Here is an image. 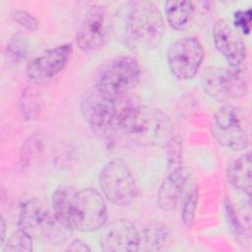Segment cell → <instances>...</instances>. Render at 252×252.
I'll return each mask as SVG.
<instances>
[{
	"instance_id": "obj_1",
	"label": "cell",
	"mask_w": 252,
	"mask_h": 252,
	"mask_svg": "<svg viewBox=\"0 0 252 252\" xmlns=\"http://www.w3.org/2000/svg\"><path fill=\"white\" fill-rule=\"evenodd\" d=\"M117 131L139 146L151 147L165 145L173 136V124L160 109L125 102L119 105Z\"/></svg>"
},
{
	"instance_id": "obj_2",
	"label": "cell",
	"mask_w": 252,
	"mask_h": 252,
	"mask_svg": "<svg viewBox=\"0 0 252 252\" xmlns=\"http://www.w3.org/2000/svg\"><path fill=\"white\" fill-rule=\"evenodd\" d=\"M124 42L137 50L158 46L164 34V21L158 6L151 1H131L121 13Z\"/></svg>"
},
{
	"instance_id": "obj_3",
	"label": "cell",
	"mask_w": 252,
	"mask_h": 252,
	"mask_svg": "<svg viewBox=\"0 0 252 252\" xmlns=\"http://www.w3.org/2000/svg\"><path fill=\"white\" fill-rule=\"evenodd\" d=\"M140 74L139 62L134 57L118 56L99 71L94 89L108 98L123 99L138 84Z\"/></svg>"
},
{
	"instance_id": "obj_4",
	"label": "cell",
	"mask_w": 252,
	"mask_h": 252,
	"mask_svg": "<svg viewBox=\"0 0 252 252\" xmlns=\"http://www.w3.org/2000/svg\"><path fill=\"white\" fill-rule=\"evenodd\" d=\"M98 183L103 196L115 206H129L139 196L137 181L128 164L122 159L108 161L100 170Z\"/></svg>"
},
{
	"instance_id": "obj_5",
	"label": "cell",
	"mask_w": 252,
	"mask_h": 252,
	"mask_svg": "<svg viewBox=\"0 0 252 252\" xmlns=\"http://www.w3.org/2000/svg\"><path fill=\"white\" fill-rule=\"evenodd\" d=\"M107 220V207L101 193L88 187L76 190L71 205V229L91 232L101 228Z\"/></svg>"
},
{
	"instance_id": "obj_6",
	"label": "cell",
	"mask_w": 252,
	"mask_h": 252,
	"mask_svg": "<svg viewBox=\"0 0 252 252\" xmlns=\"http://www.w3.org/2000/svg\"><path fill=\"white\" fill-rule=\"evenodd\" d=\"M213 138L223 148L241 151L249 145L248 122L237 107L225 104L214 114L211 123Z\"/></svg>"
},
{
	"instance_id": "obj_7",
	"label": "cell",
	"mask_w": 252,
	"mask_h": 252,
	"mask_svg": "<svg viewBox=\"0 0 252 252\" xmlns=\"http://www.w3.org/2000/svg\"><path fill=\"white\" fill-rule=\"evenodd\" d=\"M18 228L24 230L32 238L56 241L61 231L66 228L56 219L53 211L39 199L32 198L25 201L19 211Z\"/></svg>"
},
{
	"instance_id": "obj_8",
	"label": "cell",
	"mask_w": 252,
	"mask_h": 252,
	"mask_svg": "<svg viewBox=\"0 0 252 252\" xmlns=\"http://www.w3.org/2000/svg\"><path fill=\"white\" fill-rule=\"evenodd\" d=\"M204 91L219 101L238 98L248 88V74L241 66L229 68L209 67L202 75Z\"/></svg>"
},
{
	"instance_id": "obj_9",
	"label": "cell",
	"mask_w": 252,
	"mask_h": 252,
	"mask_svg": "<svg viewBox=\"0 0 252 252\" xmlns=\"http://www.w3.org/2000/svg\"><path fill=\"white\" fill-rule=\"evenodd\" d=\"M119 100L108 98L95 89L84 95L81 102L82 114L94 133L109 137L117 132Z\"/></svg>"
},
{
	"instance_id": "obj_10",
	"label": "cell",
	"mask_w": 252,
	"mask_h": 252,
	"mask_svg": "<svg viewBox=\"0 0 252 252\" xmlns=\"http://www.w3.org/2000/svg\"><path fill=\"white\" fill-rule=\"evenodd\" d=\"M168 67L178 80L187 81L194 78L200 70L204 49L201 42L192 36H186L174 41L168 48Z\"/></svg>"
},
{
	"instance_id": "obj_11",
	"label": "cell",
	"mask_w": 252,
	"mask_h": 252,
	"mask_svg": "<svg viewBox=\"0 0 252 252\" xmlns=\"http://www.w3.org/2000/svg\"><path fill=\"white\" fill-rule=\"evenodd\" d=\"M108 14L103 5L95 4L90 7L84 16L77 33V45L84 51H94L100 48L108 32Z\"/></svg>"
},
{
	"instance_id": "obj_12",
	"label": "cell",
	"mask_w": 252,
	"mask_h": 252,
	"mask_svg": "<svg viewBox=\"0 0 252 252\" xmlns=\"http://www.w3.org/2000/svg\"><path fill=\"white\" fill-rule=\"evenodd\" d=\"M99 246L105 252H135L140 250V231L127 220H117L102 230Z\"/></svg>"
},
{
	"instance_id": "obj_13",
	"label": "cell",
	"mask_w": 252,
	"mask_h": 252,
	"mask_svg": "<svg viewBox=\"0 0 252 252\" xmlns=\"http://www.w3.org/2000/svg\"><path fill=\"white\" fill-rule=\"evenodd\" d=\"M213 41L230 67L241 66L246 58V46L239 32L229 21L220 19L215 23Z\"/></svg>"
},
{
	"instance_id": "obj_14",
	"label": "cell",
	"mask_w": 252,
	"mask_h": 252,
	"mask_svg": "<svg viewBox=\"0 0 252 252\" xmlns=\"http://www.w3.org/2000/svg\"><path fill=\"white\" fill-rule=\"evenodd\" d=\"M72 44H60L45 50L27 66V75L33 82L48 80L59 74L67 65L72 54Z\"/></svg>"
},
{
	"instance_id": "obj_15",
	"label": "cell",
	"mask_w": 252,
	"mask_h": 252,
	"mask_svg": "<svg viewBox=\"0 0 252 252\" xmlns=\"http://www.w3.org/2000/svg\"><path fill=\"white\" fill-rule=\"evenodd\" d=\"M188 178V172L183 165L167 170V175L161 182L158 192V205L165 212L174 210L181 200Z\"/></svg>"
},
{
	"instance_id": "obj_16",
	"label": "cell",
	"mask_w": 252,
	"mask_h": 252,
	"mask_svg": "<svg viewBox=\"0 0 252 252\" xmlns=\"http://www.w3.org/2000/svg\"><path fill=\"white\" fill-rule=\"evenodd\" d=\"M229 184L249 198L251 195V153L247 152L231 161L226 168Z\"/></svg>"
},
{
	"instance_id": "obj_17",
	"label": "cell",
	"mask_w": 252,
	"mask_h": 252,
	"mask_svg": "<svg viewBox=\"0 0 252 252\" xmlns=\"http://www.w3.org/2000/svg\"><path fill=\"white\" fill-rule=\"evenodd\" d=\"M194 11V5L190 1H166L164 3L166 22L176 31H184L190 26Z\"/></svg>"
},
{
	"instance_id": "obj_18",
	"label": "cell",
	"mask_w": 252,
	"mask_h": 252,
	"mask_svg": "<svg viewBox=\"0 0 252 252\" xmlns=\"http://www.w3.org/2000/svg\"><path fill=\"white\" fill-rule=\"evenodd\" d=\"M77 189L72 186L62 185L56 188L51 197L52 211L61 224L71 229L70 215L72 199Z\"/></svg>"
},
{
	"instance_id": "obj_19",
	"label": "cell",
	"mask_w": 252,
	"mask_h": 252,
	"mask_svg": "<svg viewBox=\"0 0 252 252\" xmlns=\"http://www.w3.org/2000/svg\"><path fill=\"white\" fill-rule=\"evenodd\" d=\"M168 228L163 223H154L140 231V249L146 251L160 250L167 238Z\"/></svg>"
},
{
	"instance_id": "obj_20",
	"label": "cell",
	"mask_w": 252,
	"mask_h": 252,
	"mask_svg": "<svg viewBox=\"0 0 252 252\" xmlns=\"http://www.w3.org/2000/svg\"><path fill=\"white\" fill-rule=\"evenodd\" d=\"M19 104L25 119H37L41 109V95L39 91L33 86L26 87L20 95Z\"/></svg>"
},
{
	"instance_id": "obj_21",
	"label": "cell",
	"mask_w": 252,
	"mask_h": 252,
	"mask_svg": "<svg viewBox=\"0 0 252 252\" xmlns=\"http://www.w3.org/2000/svg\"><path fill=\"white\" fill-rule=\"evenodd\" d=\"M32 237L18 228L14 231L2 247V252H30L32 251Z\"/></svg>"
},
{
	"instance_id": "obj_22",
	"label": "cell",
	"mask_w": 252,
	"mask_h": 252,
	"mask_svg": "<svg viewBox=\"0 0 252 252\" xmlns=\"http://www.w3.org/2000/svg\"><path fill=\"white\" fill-rule=\"evenodd\" d=\"M28 54V42L25 35L18 33L13 35L6 46V57L11 63L24 60Z\"/></svg>"
},
{
	"instance_id": "obj_23",
	"label": "cell",
	"mask_w": 252,
	"mask_h": 252,
	"mask_svg": "<svg viewBox=\"0 0 252 252\" xmlns=\"http://www.w3.org/2000/svg\"><path fill=\"white\" fill-rule=\"evenodd\" d=\"M198 204V189L197 186L191 188L185 195L182 208H181V220L186 227H191L193 224L196 209Z\"/></svg>"
},
{
	"instance_id": "obj_24",
	"label": "cell",
	"mask_w": 252,
	"mask_h": 252,
	"mask_svg": "<svg viewBox=\"0 0 252 252\" xmlns=\"http://www.w3.org/2000/svg\"><path fill=\"white\" fill-rule=\"evenodd\" d=\"M165 146L167 148V170L182 165V144L180 139L172 136Z\"/></svg>"
},
{
	"instance_id": "obj_25",
	"label": "cell",
	"mask_w": 252,
	"mask_h": 252,
	"mask_svg": "<svg viewBox=\"0 0 252 252\" xmlns=\"http://www.w3.org/2000/svg\"><path fill=\"white\" fill-rule=\"evenodd\" d=\"M225 207V214L227 216V220H228V223L230 226V230L232 231L235 239L239 242V243H246L247 239H248V235L245 231V229L243 228V226L241 225L240 221L238 220L231 205L229 203H225L224 205Z\"/></svg>"
},
{
	"instance_id": "obj_26",
	"label": "cell",
	"mask_w": 252,
	"mask_h": 252,
	"mask_svg": "<svg viewBox=\"0 0 252 252\" xmlns=\"http://www.w3.org/2000/svg\"><path fill=\"white\" fill-rule=\"evenodd\" d=\"M12 19L14 22L18 23L19 25L23 26L24 28H26L29 31H35L38 28V22L37 20L29 12L25 11V10H16L12 13Z\"/></svg>"
},
{
	"instance_id": "obj_27",
	"label": "cell",
	"mask_w": 252,
	"mask_h": 252,
	"mask_svg": "<svg viewBox=\"0 0 252 252\" xmlns=\"http://www.w3.org/2000/svg\"><path fill=\"white\" fill-rule=\"evenodd\" d=\"M40 144L41 141L35 137H31L28 141H26V143L23 145L20 155L22 166H25L30 162L31 158L40 149Z\"/></svg>"
},
{
	"instance_id": "obj_28",
	"label": "cell",
	"mask_w": 252,
	"mask_h": 252,
	"mask_svg": "<svg viewBox=\"0 0 252 252\" xmlns=\"http://www.w3.org/2000/svg\"><path fill=\"white\" fill-rule=\"evenodd\" d=\"M233 27L243 33H249L251 27V10H239L234 13Z\"/></svg>"
},
{
	"instance_id": "obj_29",
	"label": "cell",
	"mask_w": 252,
	"mask_h": 252,
	"mask_svg": "<svg viewBox=\"0 0 252 252\" xmlns=\"http://www.w3.org/2000/svg\"><path fill=\"white\" fill-rule=\"evenodd\" d=\"M67 251H91V248L81 239L73 240L66 249Z\"/></svg>"
},
{
	"instance_id": "obj_30",
	"label": "cell",
	"mask_w": 252,
	"mask_h": 252,
	"mask_svg": "<svg viewBox=\"0 0 252 252\" xmlns=\"http://www.w3.org/2000/svg\"><path fill=\"white\" fill-rule=\"evenodd\" d=\"M0 229H1V233H0V248L2 249V247L5 244V236H6V223H5V220H4L3 217H1Z\"/></svg>"
}]
</instances>
